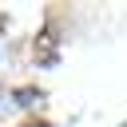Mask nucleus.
<instances>
[{"instance_id":"nucleus-1","label":"nucleus","mask_w":127,"mask_h":127,"mask_svg":"<svg viewBox=\"0 0 127 127\" xmlns=\"http://www.w3.org/2000/svg\"><path fill=\"white\" fill-rule=\"evenodd\" d=\"M32 56H36V64L52 67V64H56V56H60V36H56L52 28H44V32L36 36V44H32Z\"/></svg>"},{"instance_id":"nucleus-2","label":"nucleus","mask_w":127,"mask_h":127,"mask_svg":"<svg viewBox=\"0 0 127 127\" xmlns=\"http://www.w3.org/2000/svg\"><path fill=\"white\" fill-rule=\"evenodd\" d=\"M36 127H48V123H36Z\"/></svg>"}]
</instances>
